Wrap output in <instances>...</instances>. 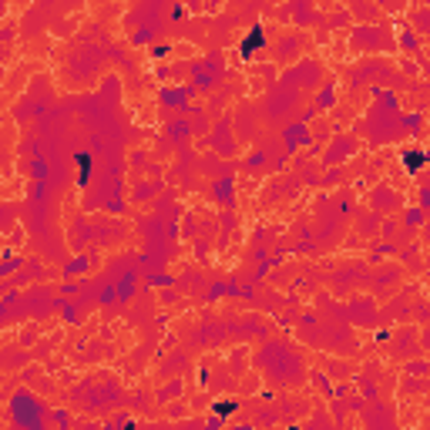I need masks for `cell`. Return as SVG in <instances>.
<instances>
[{
    "instance_id": "7a4b0ae2",
    "label": "cell",
    "mask_w": 430,
    "mask_h": 430,
    "mask_svg": "<svg viewBox=\"0 0 430 430\" xmlns=\"http://www.w3.org/2000/svg\"><path fill=\"white\" fill-rule=\"evenodd\" d=\"M407 168L410 171H417V168H423V151H407Z\"/></svg>"
},
{
    "instance_id": "6da1fadb",
    "label": "cell",
    "mask_w": 430,
    "mask_h": 430,
    "mask_svg": "<svg viewBox=\"0 0 430 430\" xmlns=\"http://www.w3.org/2000/svg\"><path fill=\"white\" fill-rule=\"evenodd\" d=\"M88 175H91V158L81 155L78 158V185H88Z\"/></svg>"
}]
</instances>
